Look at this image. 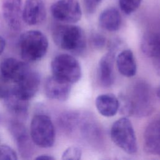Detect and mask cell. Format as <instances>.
Instances as JSON below:
<instances>
[{
    "label": "cell",
    "mask_w": 160,
    "mask_h": 160,
    "mask_svg": "<svg viewBox=\"0 0 160 160\" xmlns=\"http://www.w3.org/2000/svg\"><path fill=\"white\" fill-rule=\"evenodd\" d=\"M141 1L142 0H119V6L124 13L130 14L138 9Z\"/></svg>",
    "instance_id": "obj_21"
},
{
    "label": "cell",
    "mask_w": 160,
    "mask_h": 160,
    "mask_svg": "<svg viewBox=\"0 0 160 160\" xmlns=\"http://www.w3.org/2000/svg\"><path fill=\"white\" fill-rule=\"evenodd\" d=\"M0 69L4 79L14 83L30 69L24 62L13 58L4 59L1 63Z\"/></svg>",
    "instance_id": "obj_13"
},
{
    "label": "cell",
    "mask_w": 160,
    "mask_h": 160,
    "mask_svg": "<svg viewBox=\"0 0 160 160\" xmlns=\"http://www.w3.org/2000/svg\"><path fill=\"white\" fill-rule=\"evenodd\" d=\"M9 90V88L0 84V99L4 98V97L7 94Z\"/></svg>",
    "instance_id": "obj_26"
},
{
    "label": "cell",
    "mask_w": 160,
    "mask_h": 160,
    "mask_svg": "<svg viewBox=\"0 0 160 160\" xmlns=\"http://www.w3.org/2000/svg\"><path fill=\"white\" fill-rule=\"evenodd\" d=\"M51 69L53 76L71 84L78 82L82 74L78 60L68 54L56 56L51 61Z\"/></svg>",
    "instance_id": "obj_5"
},
{
    "label": "cell",
    "mask_w": 160,
    "mask_h": 160,
    "mask_svg": "<svg viewBox=\"0 0 160 160\" xmlns=\"http://www.w3.org/2000/svg\"><path fill=\"white\" fill-rule=\"evenodd\" d=\"M6 47V41L5 39L0 36V55L3 52Z\"/></svg>",
    "instance_id": "obj_27"
},
{
    "label": "cell",
    "mask_w": 160,
    "mask_h": 160,
    "mask_svg": "<svg viewBox=\"0 0 160 160\" xmlns=\"http://www.w3.org/2000/svg\"><path fill=\"white\" fill-rule=\"evenodd\" d=\"M36 159H48V160H52L54 159L55 158L50 155L48 154H42V155H39L38 156H37L36 158Z\"/></svg>",
    "instance_id": "obj_28"
},
{
    "label": "cell",
    "mask_w": 160,
    "mask_h": 160,
    "mask_svg": "<svg viewBox=\"0 0 160 160\" xmlns=\"http://www.w3.org/2000/svg\"><path fill=\"white\" fill-rule=\"evenodd\" d=\"M46 36L38 30H29L23 32L19 41L21 56L26 62H35L42 59L48 49Z\"/></svg>",
    "instance_id": "obj_3"
},
{
    "label": "cell",
    "mask_w": 160,
    "mask_h": 160,
    "mask_svg": "<svg viewBox=\"0 0 160 160\" xmlns=\"http://www.w3.org/2000/svg\"><path fill=\"white\" fill-rule=\"evenodd\" d=\"M50 10L55 19L67 24L78 22L82 16L78 0H58L51 5Z\"/></svg>",
    "instance_id": "obj_7"
},
{
    "label": "cell",
    "mask_w": 160,
    "mask_h": 160,
    "mask_svg": "<svg viewBox=\"0 0 160 160\" xmlns=\"http://www.w3.org/2000/svg\"><path fill=\"white\" fill-rule=\"evenodd\" d=\"M112 142L125 152L132 154L138 151L136 134L131 122L126 117L116 121L111 129Z\"/></svg>",
    "instance_id": "obj_4"
},
{
    "label": "cell",
    "mask_w": 160,
    "mask_h": 160,
    "mask_svg": "<svg viewBox=\"0 0 160 160\" xmlns=\"http://www.w3.org/2000/svg\"><path fill=\"white\" fill-rule=\"evenodd\" d=\"M22 0H2L3 18L13 31H19L22 26Z\"/></svg>",
    "instance_id": "obj_9"
},
{
    "label": "cell",
    "mask_w": 160,
    "mask_h": 160,
    "mask_svg": "<svg viewBox=\"0 0 160 160\" xmlns=\"http://www.w3.org/2000/svg\"><path fill=\"white\" fill-rule=\"evenodd\" d=\"M118 71L121 75L127 78L134 76L137 71V64L130 49H125L118 54L116 59Z\"/></svg>",
    "instance_id": "obj_19"
},
{
    "label": "cell",
    "mask_w": 160,
    "mask_h": 160,
    "mask_svg": "<svg viewBox=\"0 0 160 160\" xmlns=\"http://www.w3.org/2000/svg\"><path fill=\"white\" fill-rule=\"evenodd\" d=\"M30 136L38 146L47 148L53 146L55 141V129L49 116L45 114L34 116L30 125Z\"/></svg>",
    "instance_id": "obj_6"
},
{
    "label": "cell",
    "mask_w": 160,
    "mask_h": 160,
    "mask_svg": "<svg viewBox=\"0 0 160 160\" xmlns=\"http://www.w3.org/2000/svg\"><path fill=\"white\" fill-rule=\"evenodd\" d=\"M3 99L6 109L11 114L20 118L26 116L29 101L19 98L12 91V89H9Z\"/></svg>",
    "instance_id": "obj_18"
},
{
    "label": "cell",
    "mask_w": 160,
    "mask_h": 160,
    "mask_svg": "<svg viewBox=\"0 0 160 160\" xmlns=\"http://www.w3.org/2000/svg\"><path fill=\"white\" fill-rule=\"evenodd\" d=\"M114 59L115 53L109 51L104 54L99 62L98 78L101 84L104 87H109L113 84Z\"/></svg>",
    "instance_id": "obj_15"
},
{
    "label": "cell",
    "mask_w": 160,
    "mask_h": 160,
    "mask_svg": "<svg viewBox=\"0 0 160 160\" xmlns=\"http://www.w3.org/2000/svg\"><path fill=\"white\" fill-rule=\"evenodd\" d=\"M52 38L60 48L74 54H81L86 49V39L84 31L79 26L59 24L52 30Z\"/></svg>",
    "instance_id": "obj_2"
},
{
    "label": "cell",
    "mask_w": 160,
    "mask_h": 160,
    "mask_svg": "<svg viewBox=\"0 0 160 160\" xmlns=\"http://www.w3.org/2000/svg\"><path fill=\"white\" fill-rule=\"evenodd\" d=\"M156 93L157 97L158 98V99H159V101H160V86L157 88L156 91Z\"/></svg>",
    "instance_id": "obj_29"
},
{
    "label": "cell",
    "mask_w": 160,
    "mask_h": 160,
    "mask_svg": "<svg viewBox=\"0 0 160 160\" xmlns=\"http://www.w3.org/2000/svg\"><path fill=\"white\" fill-rule=\"evenodd\" d=\"M141 48L146 56L154 60L158 70L160 71V34L150 33L144 36Z\"/></svg>",
    "instance_id": "obj_16"
},
{
    "label": "cell",
    "mask_w": 160,
    "mask_h": 160,
    "mask_svg": "<svg viewBox=\"0 0 160 160\" xmlns=\"http://www.w3.org/2000/svg\"><path fill=\"white\" fill-rule=\"evenodd\" d=\"M95 105L101 115L104 117H112L119 109V101L112 94H102L96 98Z\"/></svg>",
    "instance_id": "obj_17"
},
{
    "label": "cell",
    "mask_w": 160,
    "mask_h": 160,
    "mask_svg": "<svg viewBox=\"0 0 160 160\" xmlns=\"http://www.w3.org/2000/svg\"><path fill=\"white\" fill-rule=\"evenodd\" d=\"M81 149L77 146L68 148L62 154V159L64 160H79L81 158Z\"/></svg>",
    "instance_id": "obj_22"
},
{
    "label": "cell",
    "mask_w": 160,
    "mask_h": 160,
    "mask_svg": "<svg viewBox=\"0 0 160 160\" xmlns=\"http://www.w3.org/2000/svg\"><path fill=\"white\" fill-rule=\"evenodd\" d=\"M71 84L52 76L44 83V92L48 98L60 101H66L70 94Z\"/></svg>",
    "instance_id": "obj_14"
},
{
    "label": "cell",
    "mask_w": 160,
    "mask_h": 160,
    "mask_svg": "<svg viewBox=\"0 0 160 160\" xmlns=\"http://www.w3.org/2000/svg\"><path fill=\"white\" fill-rule=\"evenodd\" d=\"M92 46L96 49H101L103 48L106 44V39L103 36L99 34H95L92 36L91 39Z\"/></svg>",
    "instance_id": "obj_24"
},
{
    "label": "cell",
    "mask_w": 160,
    "mask_h": 160,
    "mask_svg": "<svg viewBox=\"0 0 160 160\" xmlns=\"http://www.w3.org/2000/svg\"><path fill=\"white\" fill-rule=\"evenodd\" d=\"M102 0H83L84 6L87 12L94 13Z\"/></svg>",
    "instance_id": "obj_25"
},
{
    "label": "cell",
    "mask_w": 160,
    "mask_h": 160,
    "mask_svg": "<svg viewBox=\"0 0 160 160\" xmlns=\"http://www.w3.org/2000/svg\"><path fill=\"white\" fill-rule=\"evenodd\" d=\"M121 114L144 117L153 111L154 102L151 87L145 82L137 81L128 91L119 96Z\"/></svg>",
    "instance_id": "obj_1"
},
{
    "label": "cell",
    "mask_w": 160,
    "mask_h": 160,
    "mask_svg": "<svg viewBox=\"0 0 160 160\" xmlns=\"http://www.w3.org/2000/svg\"><path fill=\"white\" fill-rule=\"evenodd\" d=\"M143 139L144 151L160 158V117L154 119L147 125Z\"/></svg>",
    "instance_id": "obj_11"
},
{
    "label": "cell",
    "mask_w": 160,
    "mask_h": 160,
    "mask_svg": "<svg viewBox=\"0 0 160 160\" xmlns=\"http://www.w3.org/2000/svg\"><path fill=\"white\" fill-rule=\"evenodd\" d=\"M46 10L42 0H26L22 6V21L29 26L38 25L46 19Z\"/></svg>",
    "instance_id": "obj_10"
},
{
    "label": "cell",
    "mask_w": 160,
    "mask_h": 160,
    "mask_svg": "<svg viewBox=\"0 0 160 160\" xmlns=\"http://www.w3.org/2000/svg\"><path fill=\"white\" fill-rule=\"evenodd\" d=\"M99 26L106 31L114 32L118 30L121 24V16L118 10L113 7L105 9L99 17Z\"/></svg>",
    "instance_id": "obj_20"
},
{
    "label": "cell",
    "mask_w": 160,
    "mask_h": 160,
    "mask_svg": "<svg viewBox=\"0 0 160 160\" xmlns=\"http://www.w3.org/2000/svg\"><path fill=\"white\" fill-rule=\"evenodd\" d=\"M10 131L16 141L21 157L24 159L30 158L33 153V148L32 139H30L26 128L21 122L15 121L11 123Z\"/></svg>",
    "instance_id": "obj_12"
},
{
    "label": "cell",
    "mask_w": 160,
    "mask_h": 160,
    "mask_svg": "<svg viewBox=\"0 0 160 160\" xmlns=\"http://www.w3.org/2000/svg\"><path fill=\"white\" fill-rule=\"evenodd\" d=\"M41 82L39 74L29 69L12 88V91L19 98L29 101L39 90Z\"/></svg>",
    "instance_id": "obj_8"
},
{
    "label": "cell",
    "mask_w": 160,
    "mask_h": 160,
    "mask_svg": "<svg viewBox=\"0 0 160 160\" xmlns=\"http://www.w3.org/2000/svg\"><path fill=\"white\" fill-rule=\"evenodd\" d=\"M15 151L6 144L0 146V160H17Z\"/></svg>",
    "instance_id": "obj_23"
}]
</instances>
